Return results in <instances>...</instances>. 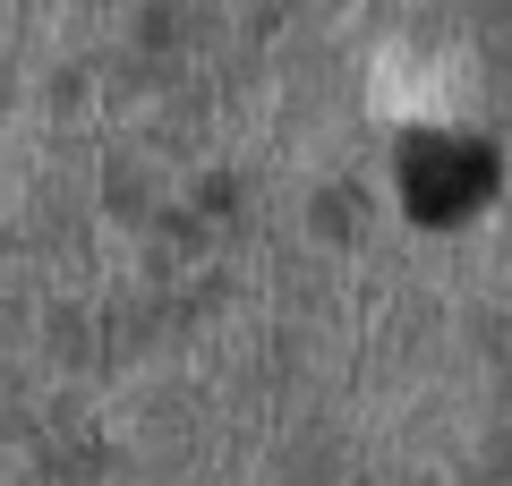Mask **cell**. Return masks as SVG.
<instances>
[{
  "label": "cell",
  "instance_id": "6da1fadb",
  "mask_svg": "<svg viewBox=\"0 0 512 486\" xmlns=\"http://www.w3.org/2000/svg\"><path fill=\"white\" fill-rule=\"evenodd\" d=\"M402 197L419 205L427 222H453L461 205L487 197V154H478V145H461V137H427V145H410V162H402Z\"/></svg>",
  "mask_w": 512,
  "mask_h": 486
}]
</instances>
